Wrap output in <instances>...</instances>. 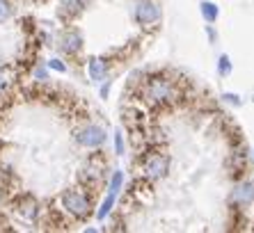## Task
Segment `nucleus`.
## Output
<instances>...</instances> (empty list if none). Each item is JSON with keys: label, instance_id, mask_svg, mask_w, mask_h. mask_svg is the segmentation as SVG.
Wrapping results in <instances>:
<instances>
[{"label": "nucleus", "instance_id": "3", "mask_svg": "<svg viewBox=\"0 0 254 233\" xmlns=\"http://www.w3.org/2000/svg\"><path fill=\"white\" fill-rule=\"evenodd\" d=\"M170 172V160L165 153H149L142 163V174L147 176V181H160Z\"/></svg>", "mask_w": 254, "mask_h": 233}, {"label": "nucleus", "instance_id": "8", "mask_svg": "<svg viewBox=\"0 0 254 233\" xmlns=\"http://www.w3.org/2000/svg\"><path fill=\"white\" fill-rule=\"evenodd\" d=\"M60 46H62L64 53H71V55H73V53H78L80 46H83V37H80L78 30H69V32L62 37V44H60Z\"/></svg>", "mask_w": 254, "mask_h": 233}, {"label": "nucleus", "instance_id": "7", "mask_svg": "<svg viewBox=\"0 0 254 233\" xmlns=\"http://www.w3.org/2000/svg\"><path fill=\"white\" fill-rule=\"evenodd\" d=\"M231 201L236 206H250L254 201V185L252 183H238L236 190H234V194H231Z\"/></svg>", "mask_w": 254, "mask_h": 233}, {"label": "nucleus", "instance_id": "12", "mask_svg": "<svg viewBox=\"0 0 254 233\" xmlns=\"http://www.w3.org/2000/svg\"><path fill=\"white\" fill-rule=\"evenodd\" d=\"M201 16L206 18L208 23H213V21L218 18V5H215V2H206V0H204V2H201Z\"/></svg>", "mask_w": 254, "mask_h": 233}, {"label": "nucleus", "instance_id": "18", "mask_svg": "<svg viewBox=\"0 0 254 233\" xmlns=\"http://www.w3.org/2000/svg\"><path fill=\"white\" fill-rule=\"evenodd\" d=\"M35 76H37V78H42V80H44V78H46V71H44V69H37V71H35Z\"/></svg>", "mask_w": 254, "mask_h": 233}, {"label": "nucleus", "instance_id": "9", "mask_svg": "<svg viewBox=\"0 0 254 233\" xmlns=\"http://www.w3.org/2000/svg\"><path fill=\"white\" fill-rule=\"evenodd\" d=\"M16 210H18V215L23 217V220H37V215H39V206H37V201L32 197L21 199Z\"/></svg>", "mask_w": 254, "mask_h": 233}, {"label": "nucleus", "instance_id": "15", "mask_svg": "<svg viewBox=\"0 0 254 233\" xmlns=\"http://www.w3.org/2000/svg\"><path fill=\"white\" fill-rule=\"evenodd\" d=\"M51 69H55V71H66V66L60 62V59H51Z\"/></svg>", "mask_w": 254, "mask_h": 233}, {"label": "nucleus", "instance_id": "13", "mask_svg": "<svg viewBox=\"0 0 254 233\" xmlns=\"http://www.w3.org/2000/svg\"><path fill=\"white\" fill-rule=\"evenodd\" d=\"M218 71H220V76H229L231 73V62L227 55H222V58L218 59Z\"/></svg>", "mask_w": 254, "mask_h": 233}, {"label": "nucleus", "instance_id": "17", "mask_svg": "<svg viewBox=\"0 0 254 233\" xmlns=\"http://www.w3.org/2000/svg\"><path fill=\"white\" fill-rule=\"evenodd\" d=\"M225 99L229 101L231 105H238V96H234V94H225Z\"/></svg>", "mask_w": 254, "mask_h": 233}, {"label": "nucleus", "instance_id": "5", "mask_svg": "<svg viewBox=\"0 0 254 233\" xmlns=\"http://www.w3.org/2000/svg\"><path fill=\"white\" fill-rule=\"evenodd\" d=\"M76 140L83 146H87V149H96V146L106 142V130L99 128V126H87V128H83L76 135Z\"/></svg>", "mask_w": 254, "mask_h": 233}, {"label": "nucleus", "instance_id": "6", "mask_svg": "<svg viewBox=\"0 0 254 233\" xmlns=\"http://www.w3.org/2000/svg\"><path fill=\"white\" fill-rule=\"evenodd\" d=\"M103 169H106V163L103 160H96V158H92L87 163V167L83 169V174H80V178H83L85 183H101V178H103Z\"/></svg>", "mask_w": 254, "mask_h": 233}, {"label": "nucleus", "instance_id": "2", "mask_svg": "<svg viewBox=\"0 0 254 233\" xmlns=\"http://www.w3.org/2000/svg\"><path fill=\"white\" fill-rule=\"evenodd\" d=\"M62 204H64V208L69 210L73 217H78V220L87 217L89 210H92V201H89V197L83 190H66V192L62 194Z\"/></svg>", "mask_w": 254, "mask_h": 233}, {"label": "nucleus", "instance_id": "11", "mask_svg": "<svg viewBox=\"0 0 254 233\" xmlns=\"http://www.w3.org/2000/svg\"><path fill=\"white\" fill-rule=\"evenodd\" d=\"M85 2L87 0H64V5H62V9H60V16H73V14H78L80 9L85 7Z\"/></svg>", "mask_w": 254, "mask_h": 233}, {"label": "nucleus", "instance_id": "16", "mask_svg": "<svg viewBox=\"0 0 254 233\" xmlns=\"http://www.w3.org/2000/svg\"><path fill=\"white\" fill-rule=\"evenodd\" d=\"M115 144H117V153H124V140H122V135H115Z\"/></svg>", "mask_w": 254, "mask_h": 233}, {"label": "nucleus", "instance_id": "1", "mask_svg": "<svg viewBox=\"0 0 254 233\" xmlns=\"http://www.w3.org/2000/svg\"><path fill=\"white\" fill-rule=\"evenodd\" d=\"M142 94L149 103H170L174 96V80H170L167 76H151L144 82Z\"/></svg>", "mask_w": 254, "mask_h": 233}, {"label": "nucleus", "instance_id": "14", "mask_svg": "<svg viewBox=\"0 0 254 233\" xmlns=\"http://www.w3.org/2000/svg\"><path fill=\"white\" fill-rule=\"evenodd\" d=\"M9 16H12V5H9L7 0H0V23L7 21Z\"/></svg>", "mask_w": 254, "mask_h": 233}, {"label": "nucleus", "instance_id": "19", "mask_svg": "<svg viewBox=\"0 0 254 233\" xmlns=\"http://www.w3.org/2000/svg\"><path fill=\"white\" fill-rule=\"evenodd\" d=\"M2 87H5V78H2V73H0V92H2Z\"/></svg>", "mask_w": 254, "mask_h": 233}, {"label": "nucleus", "instance_id": "4", "mask_svg": "<svg viewBox=\"0 0 254 233\" xmlns=\"http://www.w3.org/2000/svg\"><path fill=\"white\" fill-rule=\"evenodd\" d=\"M135 21L140 25H154L160 21V5L156 0H142L135 7Z\"/></svg>", "mask_w": 254, "mask_h": 233}, {"label": "nucleus", "instance_id": "10", "mask_svg": "<svg viewBox=\"0 0 254 233\" xmlns=\"http://www.w3.org/2000/svg\"><path fill=\"white\" fill-rule=\"evenodd\" d=\"M106 73H108V66L103 59H92V62H89V78L94 82H101L106 78Z\"/></svg>", "mask_w": 254, "mask_h": 233}]
</instances>
